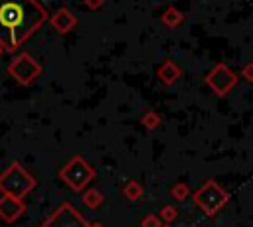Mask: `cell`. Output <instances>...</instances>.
<instances>
[{
    "instance_id": "1",
    "label": "cell",
    "mask_w": 253,
    "mask_h": 227,
    "mask_svg": "<svg viewBox=\"0 0 253 227\" xmlns=\"http://www.w3.org/2000/svg\"><path fill=\"white\" fill-rule=\"evenodd\" d=\"M47 20L40 0H0V45L4 51H18Z\"/></svg>"
},
{
    "instance_id": "2",
    "label": "cell",
    "mask_w": 253,
    "mask_h": 227,
    "mask_svg": "<svg viewBox=\"0 0 253 227\" xmlns=\"http://www.w3.org/2000/svg\"><path fill=\"white\" fill-rule=\"evenodd\" d=\"M43 67L42 63L30 53V51H20L12 57V61L8 63V75L20 83V85H32L40 75H42Z\"/></svg>"
},
{
    "instance_id": "3",
    "label": "cell",
    "mask_w": 253,
    "mask_h": 227,
    "mask_svg": "<svg viewBox=\"0 0 253 227\" xmlns=\"http://www.w3.org/2000/svg\"><path fill=\"white\" fill-rule=\"evenodd\" d=\"M32 188H34V178H32L18 162H14V164L0 176V189H2L8 197L20 199V197L26 195Z\"/></svg>"
},
{
    "instance_id": "4",
    "label": "cell",
    "mask_w": 253,
    "mask_h": 227,
    "mask_svg": "<svg viewBox=\"0 0 253 227\" xmlns=\"http://www.w3.org/2000/svg\"><path fill=\"white\" fill-rule=\"evenodd\" d=\"M237 81H239V73H235L227 63L219 61L215 63L204 77V83L208 89H211L217 97H227L235 87H237Z\"/></svg>"
},
{
    "instance_id": "5",
    "label": "cell",
    "mask_w": 253,
    "mask_h": 227,
    "mask_svg": "<svg viewBox=\"0 0 253 227\" xmlns=\"http://www.w3.org/2000/svg\"><path fill=\"white\" fill-rule=\"evenodd\" d=\"M95 176V170L79 156H75L71 162L65 164V168L61 170V180L75 191H79L83 186H87Z\"/></svg>"
},
{
    "instance_id": "6",
    "label": "cell",
    "mask_w": 253,
    "mask_h": 227,
    "mask_svg": "<svg viewBox=\"0 0 253 227\" xmlns=\"http://www.w3.org/2000/svg\"><path fill=\"white\" fill-rule=\"evenodd\" d=\"M194 199L208 213H215L225 203V193H223V189H219V186L215 182H206V186L200 191H196Z\"/></svg>"
},
{
    "instance_id": "7",
    "label": "cell",
    "mask_w": 253,
    "mask_h": 227,
    "mask_svg": "<svg viewBox=\"0 0 253 227\" xmlns=\"http://www.w3.org/2000/svg\"><path fill=\"white\" fill-rule=\"evenodd\" d=\"M43 227H87L71 205H61Z\"/></svg>"
},
{
    "instance_id": "8",
    "label": "cell",
    "mask_w": 253,
    "mask_h": 227,
    "mask_svg": "<svg viewBox=\"0 0 253 227\" xmlns=\"http://www.w3.org/2000/svg\"><path fill=\"white\" fill-rule=\"evenodd\" d=\"M156 77L162 85L172 87L182 79V67L174 61V59H164L158 67H156Z\"/></svg>"
},
{
    "instance_id": "9",
    "label": "cell",
    "mask_w": 253,
    "mask_h": 227,
    "mask_svg": "<svg viewBox=\"0 0 253 227\" xmlns=\"http://www.w3.org/2000/svg\"><path fill=\"white\" fill-rule=\"evenodd\" d=\"M49 24H51V28H53L57 34H69V32L77 26V16H75L69 8L61 6V8L49 18Z\"/></svg>"
},
{
    "instance_id": "10",
    "label": "cell",
    "mask_w": 253,
    "mask_h": 227,
    "mask_svg": "<svg viewBox=\"0 0 253 227\" xmlns=\"http://www.w3.org/2000/svg\"><path fill=\"white\" fill-rule=\"evenodd\" d=\"M184 20H186L184 12H182V10H178L176 6H168V8H166V10H162V14H160V24H162V26H166L168 30H176L178 26H182V24H184Z\"/></svg>"
},
{
    "instance_id": "11",
    "label": "cell",
    "mask_w": 253,
    "mask_h": 227,
    "mask_svg": "<svg viewBox=\"0 0 253 227\" xmlns=\"http://www.w3.org/2000/svg\"><path fill=\"white\" fill-rule=\"evenodd\" d=\"M24 211V205L16 199V197H6V199H2L0 201V215L4 217V219H16L20 213Z\"/></svg>"
},
{
    "instance_id": "12",
    "label": "cell",
    "mask_w": 253,
    "mask_h": 227,
    "mask_svg": "<svg viewBox=\"0 0 253 227\" xmlns=\"http://www.w3.org/2000/svg\"><path fill=\"white\" fill-rule=\"evenodd\" d=\"M239 77H241L245 83H251V85H253V61H247V63L241 65Z\"/></svg>"
},
{
    "instance_id": "13",
    "label": "cell",
    "mask_w": 253,
    "mask_h": 227,
    "mask_svg": "<svg viewBox=\"0 0 253 227\" xmlns=\"http://www.w3.org/2000/svg\"><path fill=\"white\" fill-rule=\"evenodd\" d=\"M142 124L148 126V128H156L160 124V116L154 113V111H148L144 116H142Z\"/></svg>"
},
{
    "instance_id": "14",
    "label": "cell",
    "mask_w": 253,
    "mask_h": 227,
    "mask_svg": "<svg viewBox=\"0 0 253 227\" xmlns=\"http://www.w3.org/2000/svg\"><path fill=\"white\" fill-rule=\"evenodd\" d=\"M83 201H85V205H89V207H97V205L101 203V195H99V191L91 189V191H87V193H85Z\"/></svg>"
},
{
    "instance_id": "15",
    "label": "cell",
    "mask_w": 253,
    "mask_h": 227,
    "mask_svg": "<svg viewBox=\"0 0 253 227\" xmlns=\"http://www.w3.org/2000/svg\"><path fill=\"white\" fill-rule=\"evenodd\" d=\"M125 193L128 195V197H132V199H136L140 193H142V188L136 184V182H128V186H126V189H125Z\"/></svg>"
},
{
    "instance_id": "16",
    "label": "cell",
    "mask_w": 253,
    "mask_h": 227,
    "mask_svg": "<svg viewBox=\"0 0 253 227\" xmlns=\"http://www.w3.org/2000/svg\"><path fill=\"white\" fill-rule=\"evenodd\" d=\"M103 2H105V0H83V6H87L89 10L95 12V10H99V8L103 6Z\"/></svg>"
},
{
    "instance_id": "17",
    "label": "cell",
    "mask_w": 253,
    "mask_h": 227,
    "mask_svg": "<svg viewBox=\"0 0 253 227\" xmlns=\"http://www.w3.org/2000/svg\"><path fill=\"white\" fill-rule=\"evenodd\" d=\"M162 215L168 217V219H172V217H174V209H172V207H166V209L162 211Z\"/></svg>"
},
{
    "instance_id": "18",
    "label": "cell",
    "mask_w": 253,
    "mask_h": 227,
    "mask_svg": "<svg viewBox=\"0 0 253 227\" xmlns=\"http://www.w3.org/2000/svg\"><path fill=\"white\" fill-rule=\"evenodd\" d=\"M174 193H176V195H182V197H184V193H186V189H184V186H182V188L178 186V188L174 189Z\"/></svg>"
},
{
    "instance_id": "19",
    "label": "cell",
    "mask_w": 253,
    "mask_h": 227,
    "mask_svg": "<svg viewBox=\"0 0 253 227\" xmlns=\"http://www.w3.org/2000/svg\"><path fill=\"white\" fill-rule=\"evenodd\" d=\"M2 51H4V47H2V45H0V55H2Z\"/></svg>"
}]
</instances>
